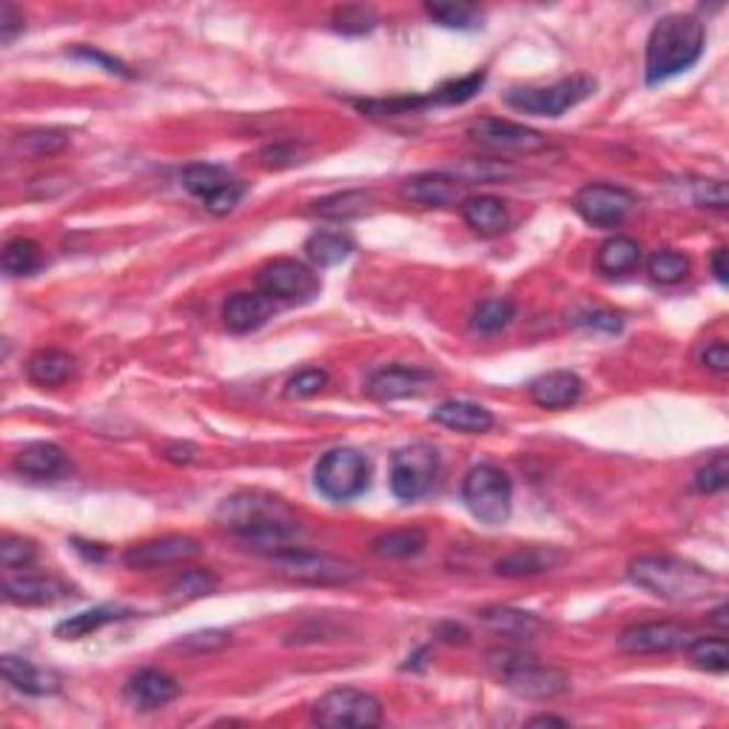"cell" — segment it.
Segmentation results:
<instances>
[{
	"label": "cell",
	"mask_w": 729,
	"mask_h": 729,
	"mask_svg": "<svg viewBox=\"0 0 729 729\" xmlns=\"http://www.w3.org/2000/svg\"><path fill=\"white\" fill-rule=\"evenodd\" d=\"M217 524L243 542L274 553L300 533V519L286 499L265 490H240L217 508Z\"/></svg>",
	"instance_id": "cell-1"
},
{
	"label": "cell",
	"mask_w": 729,
	"mask_h": 729,
	"mask_svg": "<svg viewBox=\"0 0 729 729\" xmlns=\"http://www.w3.org/2000/svg\"><path fill=\"white\" fill-rule=\"evenodd\" d=\"M707 46V30L693 15H664L647 37L644 78L647 86H658L675 74L693 69Z\"/></svg>",
	"instance_id": "cell-2"
},
{
	"label": "cell",
	"mask_w": 729,
	"mask_h": 729,
	"mask_svg": "<svg viewBox=\"0 0 729 729\" xmlns=\"http://www.w3.org/2000/svg\"><path fill=\"white\" fill-rule=\"evenodd\" d=\"M629 581L670 604H695L718 590V576L675 556H638L627 567Z\"/></svg>",
	"instance_id": "cell-3"
},
{
	"label": "cell",
	"mask_w": 729,
	"mask_h": 729,
	"mask_svg": "<svg viewBox=\"0 0 729 729\" xmlns=\"http://www.w3.org/2000/svg\"><path fill=\"white\" fill-rule=\"evenodd\" d=\"M487 664L494 667L505 684L516 695L530 701H551L570 693V675L556 667L539 664L536 658L519 650H494L487 656Z\"/></svg>",
	"instance_id": "cell-4"
},
{
	"label": "cell",
	"mask_w": 729,
	"mask_h": 729,
	"mask_svg": "<svg viewBox=\"0 0 729 729\" xmlns=\"http://www.w3.org/2000/svg\"><path fill=\"white\" fill-rule=\"evenodd\" d=\"M274 572L279 579L293 581V585H311V587H339L350 585L362 576L359 565L348 558L331 556V553L300 551V547H279L268 553Z\"/></svg>",
	"instance_id": "cell-5"
},
{
	"label": "cell",
	"mask_w": 729,
	"mask_h": 729,
	"mask_svg": "<svg viewBox=\"0 0 729 729\" xmlns=\"http://www.w3.org/2000/svg\"><path fill=\"white\" fill-rule=\"evenodd\" d=\"M462 501L473 519L487 528H499L510 519L513 508V485L508 473L494 465H476L462 479Z\"/></svg>",
	"instance_id": "cell-6"
},
{
	"label": "cell",
	"mask_w": 729,
	"mask_h": 729,
	"mask_svg": "<svg viewBox=\"0 0 729 729\" xmlns=\"http://www.w3.org/2000/svg\"><path fill=\"white\" fill-rule=\"evenodd\" d=\"M311 721L331 729H371L382 724V701L377 695L354 690V686H339L322 695L311 709Z\"/></svg>",
	"instance_id": "cell-7"
},
{
	"label": "cell",
	"mask_w": 729,
	"mask_h": 729,
	"mask_svg": "<svg viewBox=\"0 0 729 729\" xmlns=\"http://www.w3.org/2000/svg\"><path fill=\"white\" fill-rule=\"evenodd\" d=\"M371 479V465L354 448H334L316 462L314 485L325 499L350 501L364 494Z\"/></svg>",
	"instance_id": "cell-8"
},
{
	"label": "cell",
	"mask_w": 729,
	"mask_h": 729,
	"mask_svg": "<svg viewBox=\"0 0 729 729\" xmlns=\"http://www.w3.org/2000/svg\"><path fill=\"white\" fill-rule=\"evenodd\" d=\"M595 80L587 74L565 78L553 83V86H528V89H510L505 92V103L524 115L539 117H562L567 108L579 106L581 101L593 97Z\"/></svg>",
	"instance_id": "cell-9"
},
{
	"label": "cell",
	"mask_w": 729,
	"mask_h": 729,
	"mask_svg": "<svg viewBox=\"0 0 729 729\" xmlns=\"http://www.w3.org/2000/svg\"><path fill=\"white\" fill-rule=\"evenodd\" d=\"M439 473V451L433 444H405L391 459V490L400 501H416L430 494Z\"/></svg>",
	"instance_id": "cell-10"
},
{
	"label": "cell",
	"mask_w": 729,
	"mask_h": 729,
	"mask_svg": "<svg viewBox=\"0 0 729 729\" xmlns=\"http://www.w3.org/2000/svg\"><path fill=\"white\" fill-rule=\"evenodd\" d=\"M257 288L274 302H311L320 293L322 282L314 274V268H308L305 263L297 259H274L265 263L257 274Z\"/></svg>",
	"instance_id": "cell-11"
},
{
	"label": "cell",
	"mask_w": 729,
	"mask_h": 729,
	"mask_svg": "<svg viewBox=\"0 0 729 729\" xmlns=\"http://www.w3.org/2000/svg\"><path fill=\"white\" fill-rule=\"evenodd\" d=\"M467 137L482 149L499 151V154H539L551 149V140L536 129H528L522 123L499 120V117H479L467 126Z\"/></svg>",
	"instance_id": "cell-12"
},
{
	"label": "cell",
	"mask_w": 729,
	"mask_h": 729,
	"mask_svg": "<svg viewBox=\"0 0 729 729\" xmlns=\"http://www.w3.org/2000/svg\"><path fill=\"white\" fill-rule=\"evenodd\" d=\"M633 206H636V197L627 188L608 186V183H590L572 197L576 215L595 229H615L633 211Z\"/></svg>",
	"instance_id": "cell-13"
},
{
	"label": "cell",
	"mask_w": 729,
	"mask_h": 729,
	"mask_svg": "<svg viewBox=\"0 0 729 729\" xmlns=\"http://www.w3.org/2000/svg\"><path fill=\"white\" fill-rule=\"evenodd\" d=\"M693 629L675 622H644L633 624L618 636V647L629 656H670L686 650L693 641Z\"/></svg>",
	"instance_id": "cell-14"
},
{
	"label": "cell",
	"mask_w": 729,
	"mask_h": 729,
	"mask_svg": "<svg viewBox=\"0 0 729 729\" xmlns=\"http://www.w3.org/2000/svg\"><path fill=\"white\" fill-rule=\"evenodd\" d=\"M202 553V544L192 536H163L131 544L123 553V565L131 570H158V567L186 565Z\"/></svg>",
	"instance_id": "cell-15"
},
{
	"label": "cell",
	"mask_w": 729,
	"mask_h": 729,
	"mask_svg": "<svg viewBox=\"0 0 729 729\" xmlns=\"http://www.w3.org/2000/svg\"><path fill=\"white\" fill-rule=\"evenodd\" d=\"M465 186L467 183H462L456 174L425 172L402 180L400 194L405 200L416 202V206L423 208H448V206H462V202H465Z\"/></svg>",
	"instance_id": "cell-16"
},
{
	"label": "cell",
	"mask_w": 729,
	"mask_h": 729,
	"mask_svg": "<svg viewBox=\"0 0 729 729\" xmlns=\"http://www.w3.org/2000/svg\"><path fill=\"white\" fill-rule=\"evenodd\" d=\"M433 382L428 371L423 368H410V364H387L382 371L371 373V380L364 382V394L377 402H396L419 396L428 391Z\"/></svg>",
	"instance_id": "cell-17"
},
{
	"label": "cell",
	"mask_w": 729,
	"mask_h": 729,
	"mask_svg": "<svg viewBox=\"0 0 729 729\" xmlns=\"http://www.w3.org/2000/svg\"><path fill=\"white\" fill-rule=\"evenodd\" d=\"M180 693H183V686L177 684V679H172L163 670H151V667L135 672L126 684V701L135 709H143V713L172 704L174 698H180Z\"/></svg>",
	"instance_id": "cell-18"
},
{
	"label": "cell",
	"mask_w": 729,
	"mask_h": 729,
	"mask_svg": "<svg viewBox=\"0 0 729 729\" xmlns=\"http://www.w3.org/2000/svg\"><path fill=\"white\" fill-rule=\"evenodd\" d=\"M585 391L581 380L572 371H551L542 373L539 380L530 382L528 394L533 400V405L544 410H565L570 405H576Z\"/></svg>",
	"instance_id": "cell-19"
},
{
	"label": "cell",
	"mask_w": 729,
	"mask_h": 729,
	"mask_svg": "<svg viewBox=\"0 0 729 729\" xmlns=\"http://www.w3.org/2000/svg\"><path fill=\"white\" fill-rule=\"evenodd\" d=\"M3 595L12 604L23 608H40V604H55V601L69 595V587L51 576H3Z\"/></svg>",
	"instance_id": "cell-20"
},
{
	"label": "cell",
	"mask_w": 729,
	"mask_h": 729,
	"mask_svg": "<svg viewBox=\"0 0 729 729\" xmlns=\"http://www.w3.org/2000/svg\"><path fill=\"white\" fill-rule=\"evenodd\" d=\"M274 314V300L265 293H231L229 300L222 302V322L225 328L234 334H251V331L263 328L268 316Z\"/></svg>",
	"instance_id": "cell-21"
},
{
	"label": "cell",
	"mask_w": 729,
	"mask_h": 729,
	"mask_svg": "<svg viewBox=\"0 0 729 729\" xmlns=\"http://www.w3.org/2000/svg\"><path fill=\"white\" fill-rule=\"evenodd\" d=\"M3 667V679L9 686H15L18 693L23 695H55L60 690V675L55 670H44V667L32 664L21 656H3L0 658Z\"/></svg>",
	"instance_id": "cell-22"
},
{
	"label": "cell",
	"mask_w": 729,
	"mask_h": 729,
	"mask_svg": "<svg viewBox=\"0 0 729 729\" xmlns=\"http://www.w3.org/2000/svg\"><path fill=\"white\" fill-rule=\"evenodd\" d=\"M69 467L63 448L55 442H30L23 444L15 456V471L26 479H58Z\"/></svg>",
	"instance_id": "cell-23"
},
{
	"label": "cell",
	"mask_w": 729,
	"mask_h": 729,
	"mask_svg": "<svg viewBox=\"0 0 729 729\" xmlns=\"http://www.w3.org/2000/svg\"><path fill=\"white\" fill-rule=\"evenodd\" d=\"M430 419L437 425L448 430H456V433H471V437H479V433H487V430L494 428L496 419L494 414L482 405H473V402H456L448 400L442 405L433 408Z\"/></svg>",
	"instance_id": "cell-24"
},
{
	"label": "cell",
	"mask_w": 729,
	"mask_h": 729,
	"mask_svg": "<svg viewBox=\"0 0 729 729\" xmlns=\"http://www.w3.org/2000/svg\"><path fill=\"white\" fill-rule=\"evenodd\" d=\"M459 208H462V217H465V222L473 231H476V234L494 236L508 229L510 211H508V206L499 200V197H490V194L465 197V202H462Z\"/></svg>",
	"instance_id": "cell-25"
},
{
	"label": "cell",
	"mask_w": 729,
	"mask_h": 729,
	"mask_svg": "<svg viewBox=\"0 0 729 729\" xmlns=\"http://www.w3.org/2000/svg\"><path fill=\"white\" fill-rule=\"evenodd\" d=\"M562 562H565V553L553 551V547H522V551L499 558L496 572L508 576V579H524V576H539L544 570H553Z\"/></svg>",
	"instance_id": "cell-26"
},
{
	"label": "cell",
	"mask_w": 729,
	"mask_h": 729,
	"mask_svg": "<svg viewBox=\"0 0 729 729\" xmlns=\"http://www.w3.org/2000/svg\"><path fill=\"white\" fill-rule=\"evenodd\" d=\"M180 183L186 188L192 197L202 200V206H208L211 200H217L225 188H231L236 183L234 177L229 174V169H222V165H211V163H197L188 165L186 172L180 174Z\"/></svg>",
	"instance_id": "cell-27"
},
{
	"label": "cell",
	"mask_w": 729,
	"mask_h": 729,
	"mask_svg": "<svg viewBox=\"0 0 729 729\" xmlns=\"http://www.w3.org/2000/svg\"><path fill=\"white\" fill-rule=\"evenodd\" d=\"M74 373V357L69 350L46 348L37 350L35 357L26 362V377L40 387H58L63 382L72 380Z\"/></svg>",
	"instance_id": "cell-28"
},
{
	"label": "cell",
	"mask_w": 729,
	"mask_h": 729,
	"mask_svg": "<svg viewBox=\"0 0 729 729\" xmlns=\"http://www.w3.org/2000/svg\"><path fill=\"white\" fill-rule=\"evenodd\" d=\"M131 610L117 608V604H103V608L83 610L78 615H69L63 622L55 627V636L63 638V641H78V638H86L92 633H97L101 627L112 622H120V618H129Z\"/></svg>",
	"instance_id": "cell-29"
},
{
	"label": "cell",
	"mask_w": 729,
	"mask_h": 729,
	"mask_svg": "<svg viewBox=\"0 0 729 729\" xmlns=\"http://www.w3.org/2000/svg\"><path fill=\"white\" fill-rule=\"evenodd\" d=\"M482 622L487 627L499 633L501 638H516V641H528L536 633H542L544 624L539 622L533 613H524V610H510V608H487L482 610Z\"/></svg>",
	"instance_id": "cell-30"
},
{
	"label": "cell",
	"mask_w": 729,
	"mask_h": 729,
	"mask_svg": "<svg viewBox=\"0 0 729 729\" xmlns=\"http://www.w3.org/2000/svg\"><path fill=\"white\" fill-rule=\"evenodd\" d=\"M638 265H641V248L629 236H610L608 243H601L599 254H595V268L601 274H608V277L636 271Z\"/></svg>",
	"instance_id": "cell-31"
},
{
	"label": "cell",
	"mask_w": 729,
	"mask_h": 729,
	"mask_svg": "<svg viewBox=\"0 0 729 729\" xmlns=\"http://www.w3.org/2000/svg\"><path fill=\"white\" fill-rule=\"evenodd\" d=\"M428 544L425 530L419 528H402L391 530V533H382L371 542V553L380 558H410L419 556Z\"/></svg>",
	"instance_id": "cell-32"
},
{
	"label": "cell",
	"mask_w": 729,
	"mask_h": 729,
	"mask_svg": "<svg viewBox=\"0 0 729 729\" xmlns=\"http://www.w3.org/2000/svg\"><path fill=\"white\" fill-rule=\"evenodd\" d=\"M350 251H354V243L345 234H334V231H316L305 243L308 259L320 268H334V265L345 263Z\"/></svg>",
	"instance_id": "cell-33"
},
{
	"label": "cell",
	"mask_w": 729,
	"mask_h": 729,
	"mask_svg": "<svg viewBox=\"0 0 729 729\" xmlns=\"http://www.w3.org/2000/svg\"><path fill=\"white\" fill-rule=\"evenodd\" d=\"M0 263H3V271L9 277H30V274H35L44 265V251L30 236H15V240H9L3 245Z\"/></svg>",
	"instance_id": "cell-34"
},
{
	"label": "cell",
	"mask_w": 729,
	"mask_h": 729,
	"mask_svg": "<svg viewBox=\"0 0 729 729\" xmlns=\"http://www.w3.org/2000/svg\"><path fill=\"white\" fill-rule=\"evenodd\" d=\"M371 202L373 197L368 192L328 194L314 202V215L325 217V220H354V217H362L371 208Z\"/></svg>",
	"instance_id": "cell-35"
},
{
	"label": "cell",
	"mask_w": 729,
	"mask_h": 729,
	"mask_svg": "<svg viewBox=\"0 0 729 729\" xmlns=\"http://www.w3.org/2000/svg\"><path fill=\"white\" fill-rule=\"evenodd\" d=\"M217 585H220V579H217L215 572L197 567V570L180 572L177 579L169 585V590H165V599L172 601V604H188V601H197L202 599V595L215 593Z\"/></svg>",
	"instance_id": "cell-36"
},
{
	"label": "cell",
	"mask_w": 729,
	"mask_h": 729,
	"mask_svg": "<svg viewBox=\"0 0 729 729\" xmlns=\"http://www.w3.org/2000/svg\"><path fill=\"white\" fill-rule=\"evenodd\" d=\"M513 316H516L513 302L496 297V300H485L473 308L471 328L476 331V334H485V336L499 334V331H505L510 322H513Z\"/></svg>",
	"instance_id": "cell-37"
},
{
	"label": "cell",
	"mask_w": 729,
	"mask_h": 729,
	"mask_svg": "<svg viewBox=\"0 0 729 729\" xmlns=\"http://www.w3.org/2000/svg\"><path fill=\"white\" fill-rule=\"evenodd\" d=\"M686 656L698 670L727 672L729 670V647L724 638H693L686 644Z\"/></svg>",
	"instance_id": "cell-38"
},
{
	"label": "cell",
	"mask_w": 729,
	"mask_h": 729,
	"mask_svg": "<svg viewBox=\"0 0 729 729\" xmlns=\"http://www.w3.org/2000/svg\"><path fill=\"white\" fill-rule=\"evenodd\" d=\"M425 12L444 30H476L482 21V12L471 3H425Z\"/></svg>",
	"instance_id": "cell-39"
},
{
	"label": "cell",
	"mask_w": 729,
	"mask_h": 729,
	"mask_svg": "<svg viewBox=\"0 0 729 729\" xmlns=\"http://www.w3.org/2000/svg\"><path fill=\"white\" fill-rule=\"evenodd\" d=\"M69 140H72V137L60 129H35L18 137L15 146L23 158H49V154L63 151L66 146H69Z\"/></svg>",
	"instance_id": "cell-40"
},
{
	"label": "cell",
	"mask_w": 729,
	"mask_h": 729,
	"mask_svg": "<svg viewBox=\"0 0 729 729\" xmlns=\"http://www.w3.org/2000/svg\"><path fill=\"white\" fill-rule=\"evenodd\" d=\"M482 86H485V72H473L467 78L444 83L437 92L428 94L425 101H428V106H459V103H467L471 97H476Z\"/></svg>",
	"instance_id": "cell-41"
},
{
	"label": "cell",
	"mask_w": 729,
	"mask_h": 729,
	"mask_svg": "<svg viewBox=\"0 0 729 729\" xmlns=\"http://www.w3.org/2000/svg\"><path fill=\"white\" fill-rule=\"evenodd\" d=\"M647 274L661 286H675L690 274V259L681 251H656L647 263Z\"/></svg>",
	"instance_id": "cell-42"
},
{
	"label": "cell",
	"mask_w": 729,
	"mask_h": 729,
	"mask_svg": "<svg viewBox=\"0 0 729 729\" xmlns=\"http://www.w3.org/2000/svg\"><path fill=\"white\" fill-rule=\"evenodd\" d=\"M377 23H380V18L364 7H339L334 12V18H331V26H334L339 35L348 37L368 35V32L377 30Z\"/></svg>",
	"instance_id": "cell-43"
},
{
	"label": "cell",
	"mask_w": 729,
	"mask_h": 729,
	"mask_svg": "<svg viewBox=\"0 0 729 729\" xmlns=\"http://www.w3.org/2000/svg\"><path fill=\"white\" fill-rule=\"evenodd\" d=\"M729 482V462L727 453H715L707 465L695 473V490L698 494H721Z\"/></svg>",
	"instance_id": "cell-44"
},
{
	"label": "cell",
	"mask_w": 729,
	"mask_h": 729,
	"mask_svg": "<svg viewBox=\"0 0 729 729\" xmlns=\"http://www.w3.org/2000/svg\"><path fill=\"white\" fill-rule=\"evenodd\" d=\"M37 558L35 542L23 536H3L0 542V565L7 570H18V567H30Z\"/></svg>",
	"instance_id": "cell-45"
},
{
	"label": "cell",
	"mask_w": 729,
	"mask_h": 729,
	"mask_svg": "<svg viewBox=\"0 0 729 729\" xmlns=\"http://www.w3.org/2000/svg\"><path fill=\"white\" fill-rule=\"evenodd\" d=\"M328 385V373L320 371V368H305L297 377H291L286 385V396L288 400H311L322 391V387Z\"/></svg>",
	"instance_id": "cell-46"
},
{
	"label": "cell",
	"mask_w": 729,
	"mask_h": 729,
	"mask_svg": "<svg viewBox=\"0 0 729 729\" xmlns=\"http://www.w3.org/2000/svg\"><path fill=\"white\" fill-rule=\"evenodd\" d=\"M693 200L701 208H715L724 211L729 206V192L724 180H698L693 188Z\"/></svg>",
	"instance_id": "cell-47"
},
{
	"label": "cell",
	"mask_w": 729,
	"mask_h": 729,
	"mask_svg": "<svg viewBox=\"0 0 729 729\" xmlns=\"http://www.w3.org/2000/svg\"><path fill=\"white\" fill-rule=\"evenodd\" d=\"M231 644V633L225 629H200V633H192L180 641V647L188 652H215L222 650V647H229Z\"/></svg>",
	"instance_id": "cell-48"
},
{
	"label": "cell",
	"mask_w": 729,
	"mask_h": 729,
	"mask_svg": "<svg viewBox=\"0 0 729 729\" xmlns=\"http://www.w3.org/2000/svg\"><path fill=\"white\" fill-rule=\"evenodd\" d=\"M510 169L508 165H490L487 160H471V163H465L462 169H459V177H462V183L465 180H501L508 177Z\"/></svg>",
	"instance_id": "cell-49"
},
{
	"label": "cell",
	"mask_w": 729,
	"mask_h": 729,
	"mask_svg": "<svg viewBox=\"0 0 729 729\" xmlns=\"http://www.w3.org/2000/svg\"><path fill=\"white\" fill-rule=\"evenodd\" d=\"M576 325H581V328L608 331V334H618V331H622V316L610 314V311H587V314L576 316Z\"/></svg>",
	"instance_id": "cell-50"
},
{
	"label": "cell",
	"mask_w": 729,
	"mask_h": 729,
	"mask_svg": "<svg viewBox=\"0 0 729 729\" xmlns=\"http://www.w3.org/2000/svg\"><path fill=\"white\" fill-rule=\"evenodd\" d=\"M297 163V149L288 143H277V146H265L259 151V165L263 169H286V165Z\"/></svg>",
	"instance_id": "cell-51"
},
{
	"label": "cell",
	"mask_w": 729,
	"mask_h": 729,
	"mask_svg": "<svg viewBox=\"0 0 729 729\" xmlns=\"http://www.w3.org/2000/svg\"><path fill=\"white\" fill-rule=\"evenodd\" d=\"M23 32V15L12 3L0 7V44L9 46Z\"/></svg>",
	"instance_id": "cell-52"
},
{
	"label": "cell",
	"mask_w": 729,
	"mask_h": 729,
	"mask_svg": "<svg viewBox=\"0 0 729 729\" xmlns=\"http://www.w3.org/2000/svg\"><path fill=\"white\" fill-rule=\"evenodd\" d=\"M72 58H78V60H89V63L103 66V69H106V72L120 74V78H129V69H126V66H123L120 60L108 58V55H103V51H97V49H89V46H78V49H72Z\"/></svg>",
	"instance_id": "cell-53"
},
{
	"label": "cell",
	"mask_w": 729,
	"mask_h": 729,
	"mask_svg": "<svg viewBox=\"0 0 729 729\" xmlns=\"http://www.w3.org/2000/svg\"><path fill=\"white\" fill-rule=\"evenodd\" d=\"M701 362L707 364V368L713 373L724 377V373L729 371V348H727V343H721V339H715V343H709L707 350H704V357H701Z\"/></svg>",
	"instance_id": "cell-54"
},
{
	"label": "cell",
	"mask_w": 729,
	"mask_h": 729,
	"mask_svg": "<svg viewBox=\"0 0 729 729\" xmlns=\"http://www.w3.org/2000/svg\"><path fill=\"white\" fill-rule=\"evenodd\" d=\"M709 265H713V274L715 279L721 282V286H727L729 282V268H727V248H715L713 259H709Z\"/></svg>",
	"instance_id": "cell-55"
},
{
	"label": "cell",
	"mask_w": 729,
	"mask_h": 729,
	"mask_svg": "<svg viewBox=\"0 0 729 729\" xmlns=\"http://www.w3.org/2000/svg\"><path fill=\"white\" fill-rule=\"evenodd\" d=\"M439 636H442L444 641H462V644L467 641V633L459 627V624H442V627H439Z\"/></svg>",
	"instance_id": "cell-56"
},
{
	"label": "cell",
	"mask_w": 729,
	"mask_h": 729,
	"mask_svg": "<svg viewBox=\"0 0 729 729\" xmlns=\"http://www.w3.org/2000/svg\"><path fill=\"white\" fill-rule=\"evenodd\" d=\"M567 718H556V715H536V718H530L528 727H567Z\"/></svg>",
	"instance_id": "cell-57"
},
{
	"label": "cell",
	"mask_w": 729,
	"mask_h": 729,
	"mask_svg": "<svg viewBox=\"0 0 729 729\" xmlns=\"http://www.w3.org/2000/svg\"><path fill=\"white\" fill-rule=\"evenodd\" d=\"M713 624H718V627H727V604H721V608L715 610L713 613Z\"/></svg>",
	"instance_id": "cell-58"
}]
</instances>
